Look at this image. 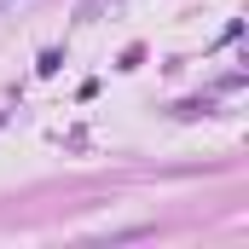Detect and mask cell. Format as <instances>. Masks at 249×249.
Returning <instances> with one entry per match:
<instances>
[{
	"label": "cell",
	"mask_w": 249,
	"mask_h": 249,
	"mask_svg": "<svg viewBox=\"0 0 249 249\" xmlns=\"http://www.w3.org/2000/svg\"><path fill=\"white\" fill-rule=\"evenodd\" d=\"M58 64H64V53L53 47V53H41V64H35V70H41V75H58Z\"/></svg>",
	"instance_id": "cell-1"
},
{
	"label": "cell",
	"mask_w": 249,
	"mask_h": 249,
	"mask_svg": "<svg viewBox=\"0 0 249 249\" xmlns=\"http://www.w3.org/2000/svg\"><path fill=\"white\" fill-rule=\"evenodd\" d=\"M0 6H12V0H0Z\"/></svg>",
	"instance_id": "cell-2"
}]
</instances>
